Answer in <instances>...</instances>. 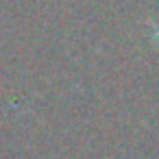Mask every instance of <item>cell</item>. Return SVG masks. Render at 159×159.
Here are the masks:
<instances>
[{
    "label": "cell",
    "mask_w": 159,
    "mask_h": 159,
    "mask_svg": "<svg viewBox=\"0 0 159 159\" xmlns=\"http://www.w3.org/2000/svg\"><path fill=\"white\" fill-rule=\"evenodd\" d=\"M148 37H150V44L159 50V20H155L148 29Z\"/></svg>",
    "instance_id": "cell-1"
}]
</instances>
